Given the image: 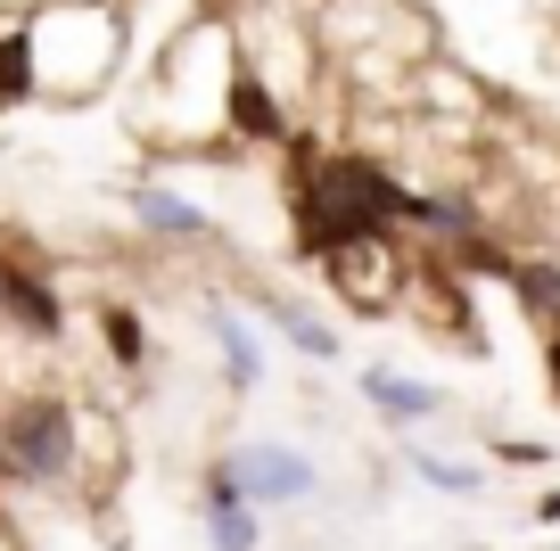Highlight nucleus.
Here are the masks:
<instances>
[{"instance_id": "obj_5", "label": "nucleus", "mask_w": 560, "mask_h": 551, "mask_svg": "<svg viewBox=\"0 0 560 551\" xmlns=\"http://www.w3.org/2000/svg\"><path fill=\"white\" fill-rule=\"evenodd\" d=\"M256 313L280 329V338L298 345L305 362H338L347 354V338H338V321H322L314 305H298V296H280V289H256Z\"/></svg>"}, {"instance_id": "obj_11", "label": "nucleus", "mask_w": 560, "mask_h": 551, "mask_svg": "<svg viewBox=\"0 0 560 551\" xmlns=\"http://www.w3.org/2000/svg\"><path fill=\"white\" fill-rule=\"evenodd\" d=\"M214 345H223V379H231V387H256V379H264L256 338H247L240 313H223V305H214Z\"/></svg>"}, {"instance_id": "obj_4", "label": "nucleus", "mask_w": 560, "mask_h": 551, "mask_svg": "<svg viewBox=\"0 0 560 551\" xmlns=\"http://www.w3.org/2000/svg\"><path fill=\"white\" fill-rule=\"evenodd\" d=\"M240 494H247V511H289V502H305L314 494V461H305L298 445H280V436H247L240 453Z\"/></svg>"}, {"instance_id": "obj_15", "label": "nucleus", "mask_w": 560, "mask_h": 551, "mask_svg": "<svg viewBox=\"0 0 560 551\" xmlns=\"http://www.w3.org/2000/svg\"><path fill=\"white\" fill-rule=\"evenodd\" d=\"M544 387H552V403H560V329H544Z\"/></svg>"}, {"instance_id": "obj_8", "label": "nucleus", "mask_w": 560, "mask_h": 551, "mask_svg": "<svg viewBox=\"0 0 560 551\" xmlns=\"http://www.w3.org/2000/svg\"><path fill=\"white\" fill-rule=\"evenodd\" d=\"M91 321H100L107 362H116L124 379H140V371H149V321H140V313L124 305V296H100V305H91Z\"/></svg>"}, {"instance_id": "obj_7", "label": "nucleus", "mask_w": 560, "mask_h": 551, "mask_svg": "<svg viewBox=\"0 0 560 551\" xmlns=\"http://www.w3.org/2000/svg\"><path fill=\"white\" fill-rule=\"evenodd\" d=\"M363 403H371V412L387 420V429H412V420H429V412H438L445 396H438L429 379H404V371L371 362V371H363Z\"/></svg>"}, {"instance_id": "obj_18", "label": "nucleus", "mask_w": 560, "mask_h": 551, "mask_svg": "<svg viewBox=\"0 0 560 551\" xmlns=\"http://www.w3.org/2000/svg\"><path fill=\"white\" fill-rule=\"evenodd\" d=\"M0 551H18V543H9V535H0Z\"/></svg>"}, {"instance_id": "obj_12", "label": "nucleus", "mask_w": 560, "mask_h": 551, "mask_svg": "<svg viewBox=\"0 0 560 551\" xmlns=\"http://www.w3.org/2000/svg\"><path fill=\"white\" fill-rule=\"evenodd\" d=\"M198 518H207L214 551H264V511H247V502H223V511H198Z\"/></svg>"}, {"instance_id": "obj_2", "label": "nucleus", "mask_w": 560, "mask_h": 551, "mask_svg": "<svg viewBox=\"0 0 560 551\" xmlns=\"http://www.w3.org/2000/svg\"><path fill=\"white\" fill-rule=\"evenodd\" d=\"M0 321L18 329V338H34V345L67 338V296H58L50 263L25 239H0Z\"/></svg>"}, {"instance_id": "obj_1", "label": "nucleus", "mask_w": 560, "mask_h": 551, "mask_svg": "<svg viewBox=\"0 0 560 551\" xmlns=\"http://www.w3.org/2000/svg\"><path fill=\"white\" fill-rule=\"evenodd\" d=\"M83 436L91 412L58 387H25L0 396V445H9V478L18 485H74L83 478Z\"/></svg>"}, {"instance_id": "obj_17", "label": "nucleus", "mask_w": 560, "mask_h": 551, "mask_svg": "<svg viewBox=\"0 0 560 551\" xmlns=\"http://www.w3.org/2000/svg\"><path fill=\"white\" fill-rule=\"evenodd\" d=\"M0 485H18V478H9V445H0Z\"/></svg>"}, {"instance_id": "obj_16", "label": "nucleus", "mask_w": 560, "mask_h": 551, "mask_svg": "<svg viewBox=\"0 0 560 551\" xmlns=\"http://www.w3.org/2000/svg\"><path fill=\"white\" fill-rule=\"evenodd\" d=\"M536 518H544V527H560V485H552V494H536Z\"/></svg>"}, {"instance_id": "obj_13", "label": "nucleus", "mask_w": 560, "mask_h": 551, "mask_svg": "<svg viewBox=\"0 0 560 551\" xmlns=\"http://www.w3.org/2000/svg\"><path fill=\"white\" fill-rule=\"evenodd\" d=\"M404 461H412L420 478L438 485V494H454V502H478V494H487V478H478L470 461H445V453H429V445H412V453H404Z\"/></svg>"}, {"instance_id": "obj_6", "label": "nucleus", "mask_w": 560, "mask_h": 551, "mask_svg": "<svg viewBox=\"0 0 560 551\" xmlns=\"http://www.w3.org/2000/svg\"><path fill=\"white\" fill-rule=\"evenodd\" d=\"M387 247H396V239H380V247H354V256H338L330 263V280H338V289H347V305L354 313H387V305H396V256H387Z\"/></svg>"}, {"instance_id": "obj_9", "label": "nucleus", "mask_w": 560, "mask_h": 551, "mask_svg": "<svg viewBox=\"0 0 560 551\" xmlns=\"http://www.w3.org/2000/svg\"><path fill=\"white\" fill-rule=\"evenodd\" d=\"M132 214L158 231V239H207V223H214L207 207H190V198L158 190V181H149V190H132Z\"/></svg>"}, {"instance_id": "obj_3", "label": "nucleus", "mask_w": 560, "mask_h": 551, "mask_svg": "<svg viewBox=\"0 0 560 551\" xmlns=\"http://www.w3.org/2000/svg\"><path fill=\"white\" fill-rule=\"evenodd\" d=\"M223 132H231V140H247V149H289V140H298L280 83H272V74H264L247 50L231 58V74H223Z\"/></svg>"}, {"instance_id": "obj_10", "label": "nucleus", "mask_w": 560, "mask_h": 551, "mask_svg": "<svg viewBox=\"0 0 560 551\" xmlns=\"http://www.w3.org/2000/svg\"><path fill=\"white\" fill-rule=\"evenodd\" d=\"M25 99H42V67H34V25H9L0 34V107H25Z\"/></svg>"}, {"instance_id": "obj_14", "label": "nucleus", "mask_w": 560, "mask_h": 551, "mask_svg": "<svg viewBox=\"0 0 560 551\" xmlns=\"http://www.w3.org/2000/svg\"><path fill=\"white\" fill-rule=\"evenodd\" d=\"M494 461H503V469H544L552 445H536V436H494Z\"/></svg>"}]
</instances>
